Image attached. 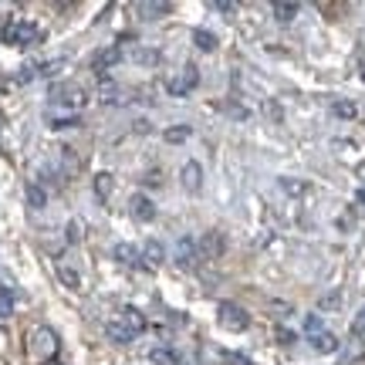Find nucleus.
<instances>
[{
	"label": "nucleus",
	"mask_w": 365,
	"mask_h": 365,
	"mask_svg": "<svg viewBox=\"0 0 365 365\" xmlns=\"http://www.w3.org/2000/svg\"><path fill=\"white\" fill-rule=\"evenodd\" d=\"M78 122H81L78 112H71V108H65V112H61V108H51V112H48V125H51V129H75Z\"/></svg>",
	"instance_id": "9d476101"
},
{
	"label": "nucleus",
	"mask_w": 365,
	"mask_h": 365,
	"mask_svg": "<svg viewBox=\"0 0 365 365\" xmlns=\"http://www.w3.org/2000/svg\"><path fill=\"white\" fill-rule=\"evenodd\" d=\"M139 11L143 14H170L173 7L170 4H139Z\"/></svg>",
	"instance_id": "4be33fe9"
},
{
	"label": "nucleus",
	"mask_w": 365,
	"mask_h": 365,
	"mask_svg": "<svg viewBox=\"0 0 365 365\" xmlns=\"http://www.w3.org/2000/svg\"><path fill=\"white\" fill-rule=\"evenodd\" d=\"M304 339L312 341V349L322 355L339 352V339L328 331V325L318 318V314H308V318H304Z\"/></svg>",
	"instance_id": "7ed1b4c3"
},
{
	"label": "nucleus",
	"mask_w": 365,
	"mask_h": 365,
	"mask_svg": "<svg viewBox=\"0 0 365 365\" xmlns=\"http://www.w3.org/2000/svg\"><path fill=\"white\" fill-rule=\"evenodd\" d=\"M193 41L200 51H213V48H217V38H213L210 31H193Z\"/></svg>",
	"instance_id": "ddd939ff"
},
{
	"label": "nucleus",
	"mask_w": 365,
	"mask_h": 365,
	"mask_svg": "<svg viewBox=\"0 0 365 365\" xmlns=\"http://www.w3.org/2000/svg\"><path fill=\"white\" fill-rule=\"evenodd\" d=\"M27 200H31V207H34V210H41V207H44V193H41V190H38V186H34V182L27 186Z\"/></svg>",
	"instance_id": "412c9836"
},
{
	"label": "nucleus",
	"mask_w": 365,
	"mask_h": 365,
	"mask_svg": "<svg viewBox=\"0 0 365 365\" xmlns=\"http://www.w3.org/2000/svg\"><path fill=\"white\" fill-rule=\"evenodd\" d=\"M115 257H118L122 264H135V261H143V257H139V250L129 247V244H118V247H115Z\"/></svg>",
	"instance_id": "f3484780"
},
{
	"label": "nucleus",
	"mask_w": 365,
	"mask_h": 365,
	"mask_svg": "<svg viewBox=\"0 0 365 365\" xmlns=\"http://www.w3.org/2000/svg\"><path fill=\"white\" fill-rule=\"evenodd\" d=\"M27 355L38 365H48L58 355V339H54L51 328H44V325L31 328V335H27Z\"/></svg>",
	"instance_id": "f03ea898"
},
{
	"label": "nucleus",
	"mask_w": 365,
	"mask_h": 365,
	"mask_svg": "<svg viewBox=\"0 0 365 365\" xmlns=\"http://www.w3.org/2000/svg\"><path fill=\"white\" fill-rule=\"evenodd\" d=\"M112 322H115V325L122 328V331H129L132 339L145 331V318H143L139 312H135V308H122V312H118V318H112Z\"/></svg>",
	"instance_id": "0eeeda50"
},
{
	"label": "nucleus",
	"mask_w": 365,
	"mask_h": 365,
	"mask_svg": "<svg viewBox=\"0 0 365 365\" xmlns=\"http://www.w3.org/2000/svg\"><path fill=\"white\" fill-rule=\"evenodd\" d=\"M143 261H149V264H159V261H163V247H159L156 240H149V244L143 247Z\"/></svg>",
	"instance_id": "6ab92c4d"
},
{
	"label": "nucleus",
	"mask_w": 365,
	"mask_h": 365,
	"mask_svg": "<svg viewBox=\"0 0 365 365\" xmlns=\"http://www.w3.org/2000/svg\"><path fill=\"white\" fill-rule=\"evenodd\" d=\"M54 105H65V108H81L85 105V91L78 85H61V88H54Z\"/></svg>",
	"instance_id": "1a4fd4ad"
},
{
	"label": "nucleus",
	"mask_w": 365,
	"mask_h": 365,
	"mask_svg": "<svg viewBox=\"0 0 365 365\" xmlns=\"http://www.w3.org/2000/svg\"><path fill=\"white\" fill-rule=\"evenodd\" d=\"M217 322H220V328H227V331H247L250 314L244 312L240 304H234V301H220V308H217Z\"/></svg>",
	"instance_id": "20e7f679"
},
{
	"label": "nucleus",
	"mask_w": 365,
	"mask_h": 365,
	"mask_svg": "<svg viewBox=\"0 0 365 365\" xmlns=\"http://www.w3.org/2000/svg\"><path fill=\"white\" fill-rule=\"evenodd\" d=\"M0 41L7 48H31V44L41 41V27L34 21H27V17H11L4 24V31H0Z\"/></svg>",
	"instance_id": "f257e3e1"
},
{
	"label": "nucleus",
	"mask_w": 365,
	"mask_h": 365,
	"mask_svg": "<svg viewBox=\"0 0 365 365\" xmlns=\"http://www.w3.org/2000/svg\"><path fill=\"white\" fill-rule=\"evenodd\" d=\"M271 11H274V17H277V21H294L301 7H298V4H287V0H277Z\"/></svg>",
	"instance_id": "f8f14e48"
},
{
	"label": "nucleus",
	"mask_w": 365,
	"mask_h": 365,
	"mask_svg": "<svg viewBox=\"0 0 365 365\" xmlns=\"http://www.w3.org/2000/svg\"><path fill=\"white\" fill-rule=\"evenodd\" d=\"M149 359H153V362H156V365H180V362H176V359H173L170 352H163V349H153V352H149Z\"/></svg>",
	"instance_id": "aec40b11"
},
{
	"label": "nucleus",
	"mask_w": 365,
	"mask_h": 365,
	"mask_svg": "<svg viewBox=\"0 0 365 365\" xmlns=\"http://www.w3.org/2000/svg\"><path fill=\"white\" fill-rule=\"evenodd\" d=\"M7 312H11V298L0 294V318H7Z\"/></svg>",
	"instance_id": "393cba45"
},
{
	"label": "nucleus",
	"mask_w": 365,
	"mask_h": 365,
	"mask_svg": "<svg viewBox=\"0 0 365 365\" xmlns=\"http://www.w3.org/2000/svg\"><path fill=\"white\" fill-rule=\"evenodd\" d=\"M176 261L186 264V267L193 264V240H180V244H176Z\"/></svg>",
	"instance_id": "4468645a"
},
{
	"label": "nucleus",
	"mask_w": 365,
	"mask_h": 365,
	"mask_svg": "<svg viewBox=\"0 0 365 365\" xmlns=\"http://www.w3.org/2000/svg\"><path fill=\"white\" fill-rule=\"evenodd\" d=\"M180 182H182V190L186 193H200L203 190V166L196 163V159H190V163H182V170H180Z\"/></svg>",
	"instance_id": "423d86ee"
},
{
	"label": "nucleus",
	"mask_w": 365,
	"mask_h": 365,
	"mask_svg": "<svg viewBox=\"0 0 365 365\" xmlns=\"http://www.w3.org/2000/svg\"><path fill=\"white\" fill-rule=\"evenodd\" d=\"M335 112H339V115H355V108L349 102H335Z\"/></svg>",
	"instance_id": "b1692460"
},
{
	"label": "nucleus",
	"mask_w": 365,
	"mask_h": 365,
	"mask_svg": "<svg viewBox=\"0 0 365 365\" xmlns=\"http://www.w3.org/2000/svg\"><path fill=\"white\" fill-rule=\"evenodd\" d=\"M163 135H166V143H186V139H190V125H173V129H166Z\"/></svg>",
	"instance_id": "a211bd4d"
},
{
	"label": "nucleus",
	"mask_w": 365,
	"mask_h": 365,
	"mask_svg": "<svg viewBox=\"0 0 365 365\" xmlns=\"http://www.w3.org/2000/svg\"><path fill=\"white\" fill-rule=\"evenodd\" d=\"M95 193L102 196V200L112 196V176H108V173H98V176H95Z\"/></svg>",
	"instance_id": "dca6fc26"
},
{
	"label": "nucleus",
	"mask_w": 365,
	"mask_h": 365,
	"mask_svg": "<svg viewBox=\"0 0 365 365\" xmlns=\"http://www.w3.org/2000/svg\"><path fill=\"white\" fill-rule=\"evenodd\" d=\"M118 61H122V48H118V44H112V48H105V51L95 54V61H91V65H95V71L102 75V71H108V68L118 65Z\"/></svg>",
	"instance_id": "9b49d317"
},
{
	"label": "nucleus",
	"mask_w": 365,
	"mask_h": 365,
	"mask_svg": "<svg viewBox=\"0 0 365 365\" xmlns=\"http://www.w3.org/2000/svg\"><path fill=\"white\" fill-rule=\"evenodd\" d=\"M196 81H200V71H196V65H182L180 71H176V75L166 81V88H170V95H190V91L196 88Z\"/></svg>",
	"instance_id": "39448f33"
},
{
	"label": "nucleus",
	"mask_w": 365,
	"mask_h": 365,
	"mask_svg": "<svg viewBox=\"0 0 365 365\" xmlns=\"http://www.w3.org/2000/svg\"><path fill=\"white\" fill-rule=\"evenodd\" d=\"M58 274H61V281H65L68 287H78L81 284L78 271H71V267H68V261H58Z\"/></svg>",
	"instance_id": "2eb2a0df"
},
{
	"label": "nucleus",
	"mask_w": 365,
	"mask_h": 365,
	"mask_svg": "<svg viewBox=\"0 0 365 365\" xmlns=\"http://www.w3.org/2000/svg\"><path fill=\"white\" fill-rule=\"evenodd\" d=\"M352 335H365V308L359 312V318L352 322Z\"/></svg>",
	"instance_id": "5701e85b"
},
{
	"label": "nucleus",
	"mask_w": 365,
	"mask_h": 365,
	"mask_svg": "<svg viewBox=\"0 0 365 365\" xmlns=\"http://www.w3.org/2000/svg\"><path fill=\"white\" fill-rule=\"evenodd\" d=\"M129 213L135 217V220L149 223V220H156V203H153V200H149L145 193H132V200H129Z\"/></svg>",
	"instance_id": "6e6552de"
}]
</instances>
